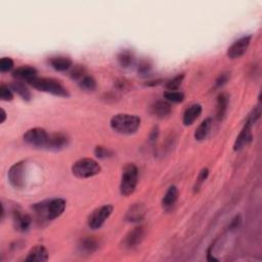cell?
Here are the masks:
<instances>
[{"label": "cell", "mask_w": 262, "mask_h": 262, "mask_svg": "<svg viewBox=\"0 0 262 262\" xmlns=\"http://www.w3.org/2000/svg\"><path fill=\"white\" fill-rule=\"evenodd\" d=\"M142 120L138 116L130 114H117L110 121V126L115 132L131 135L137 132Z\"/></svg>", "instance_id": "6da1fadb"}, {"label": "cell", "mask_w": 262, "mask_h": 262, "mask_svg": "<svg viewBox=\"0 0 262 262\" xmlns=\"http://www.w3.org/2000/svg\"><path fill=\"white\" fill-rule=\"evenodd\" d=\"M28 83H29L33 88L37 90L46 92V93H50V95L55 96V97H60V98L70 97L68 89L66 88L57 79L46 78V77H36Z\"/></svg>", "instance_id": "7a4b0ae2"}, {"label": "cell", "mask_w": 262, "mask_h": 262, "mask_svg": "<svg viewBox=\"0 0 262 262\" xmlns=\"http://www.w3.org/2000/svg\"><path fill=\"white\" fill-rule=\"evenodd\" d=\"M71 170L75 177L85 180L98 175L101 171V167L91 158H82L72 165Z\"/></svg>", "instance_id": "3957f363"}, {"label": "cell", "mask_w": 262, "mask_h": 262, "mask_svg": "<svg viewBox=\"0 0 262 262\" xmlns=\"http://www.w3.org/2000/svg\"><path fill=\"white\" fill-rule=\"evenodd\" d=\"M138 182V169L135 164L129 163L123 168L120 182V194L123 196L132 195Z\"/></svg>", "instance_id": "277c9868"}, {"label": "cell", "mask_w": 262, "mask_h": 262, "mask_svg": "<svg viewBox=\"0 0 262 262\" xmlns=\"http://www.w3.org/2000/svg\"><path fill=\"white\" fill-rule=\"evenodd\" d=\"M26 162L15 163L7 172L8 182L15 190L22 191L26 188Z\"/></svg>", "instance_id": "5b68a950"}, {"label": "cell", "mask_w": 262, "mask_h": 262, "mask_svg": "<svg viewBox=\"0 0 262 262\" xmlns=\"http://www.w3.org/2000/svg\"><path fill=\"white\" fill-rule=\"evenodd\" d=\"M49 134L48 133L44 128L41 127H35L31 128L27 131L24 134V142L33 147L37 148H43L48 147Z\"/></svg>", "instance_id": "8992f818"}, {"label": "cell", "mask_w": 262, "mask_h": 262, "mask_svg": "<svg viewBox=\"0 0 262 262\" xmlns=\"http://www.w3.org/2000/svg\"><path fill=\"white\" fill-rule=\"evenodd\" d=\"M113 210H114V207L110 204L104 205V206H101V207L96 209L89 215L88 220H87L89 229L93 230L99 229L102 226H104L105 222L109 219L112 213H113Z\"/></svg>", "instance_id": "52a82bcc"}, {"label": "cell", "mask_w": 262, "mask_h": 262, "mask_svg": "<svg viewBox=\"0 0 262 262\" xmlns=\"http://www.w3.org/2000/svg\"><path fill=\"white\" fill-rule=\"evenodd\" d=\"M251 40H252L251 35L243 36L238 40H236L228 49V52H227L228 57L230 60H236V59L243 57V55H244L246 53V51L248 50Z\"/></svg>", "instance_id": "ba28073f"}, {"label": "cell", "mask_w": 262, "mask_h": 262, "mask_svg": "<svg viewBox=\"0 0 262 262\" xmlns=\"http://www.w3.org/2000/svg\"><path fill=\"white\" fill-rule=\"evenodd\" d=\"M67 202L63 198L50 199L48 202V208H46V220L51 221L59 218L64 213Z\"/></svg>", "instance_id": "9c48e42d"}, {"label": "cell", "mask_w": 262, "mask_h": 262, "mask_svg": "<svg viewBox=\"0 0 262 262\" xmlns=\"http://www.w3.org/2000/svg\"><path fill=\"white\" fill-rule=\"evenodd\" d=\"M145 237V229L143 227H136L131 229L123 240V246L126 249H133L143 242Z\"/></svg>", "instance_id": "30bf717a"}, {"label": "cell", "mask_w": 262, "mask_h": 262, "mask_svg": "<svg viewBox=\"0 0 262 262\" xmlns=\"http://www.w3.org/2000/svg\"><path fill=\"white\" fill-rule=\"evenodd\" d=\"M253 139V133H252V126L245 124L243 127L242 131L238 137L236 138V142L233 144V151L239 152L242 151L243 148L246 147Z\"/></svg>", "instance_id": "8fae6325"}, {"label": "cell", "mask_w": 262, "mask_h": 262, "mask_svg": "<svg viewBox=\"0 0 262 262\" xmlns=\"http://www.w3.org/2000/svg\"><path fill=\"white\" fill-rule=\"evenodd\" d=\"M15 229L21 232H25L31 228L32 218L29 214H25L21 210L14 211Z\"/></svg>", "instance_id": "7c38bea8"}, {"label": "cell", "mask_w": 262, "mask_h": 262, "mask_svg": "<svg viewBox=\"0 0 262 262\" xmlns=\"http://www.w3.org/2000/svg\"><path fill=\"white\" fill-rule=\"evenodd\" d=\"M69 143L70 139L65 133H53L49 136V140L46 148L50 149V151H61V149L67 147Z\"/></svg>", "instance_id": "4fadbf2b"}, {"label": "cell", "mask_w": 262, "mask_h": 262, "mask_svg": "<svg viewBox=\"0 0 262 262\" xmlns=\"http://www.w3.org/2000/svg\"><path fill=\"white\" fill-rule=\"evenodd\" d=\"M49 258V251L46 250L44 246L37 245L33 247L29 253H28L27 257L25 258V261L27 262H45Z\"/></svg>", "instance_id": "5bb4252c"}, {"label": "cell", "mask_w": 262, "mask_h": 262, "mask_svg": "<svg viewBox=\"0 0 262 262\" xmlns=\"http://www.w3.org/2000/svg\"><path fill=\"white\" fill-rule=\"evenodd\" d=\"M13 77L17 81L29 82L37 77V70L31 66H22L13 72Z\"/></svg>", "instance_id": "9a60e30c"}, {"label": "cell", "mask_w": 262, "mask_h": 262, "mask_svg": "<svg viewBox=\"0 0 262 262\" xmlns=\"http://www.w3.org/2000/svg\"><path fill=\"white\" fill-rule=\"evenodd\" d=\"M172 107L169 101L167 100H158L152 105L151 113L157 118L164 119L171 114Z\"/></svg>", "instance_id": "2e32d148"}, {"label": "cell", "mask_w": 262, "mask_h": 262, "mask_svg": "<svg viewBox=\"0 0 262 262\" xmlns=\"http://www.w3.org/2000/svg\"><path fill=\"white\" fill-rule=\"evenodd\" d=\"M145 215H146V209L144 207V205L133 204L126 212L125 219L128 222L138 223L140 221H143V219L145 218Z\"/></svg>", "instance_id": "e0dca14e"}, {"label": "cell", "mask_w": 262, "mask_h": 262, "mask_svg": "<svg viewBox=\"0 0 262 262\" xmlns=\"http://www.w3.org/2000/svg\"><path fill=\"white\" fill-rule=\"evenodd\" d=\"M202 114V106L200 104H194L184 111L182 117V123L184 126H191L195 121Z\"/></svg>", "instance_id": "ac0fdd59"}, {"label": "cell", "mask_w": 262, "mask_h": 262, "mask_svg": "<svg viewBox=\"0 0 262 262\" xmlns=\"http://www.w3.org/2000/svg\"><path fill=\"white\" fill-rule=\"evenodd\" d=\"M49 62L50 67L58 72H66L73 67L72 60L68 57H63V55L52 57Z\"/></svg>", "instance_id": "d6986e66"}, {"label": "cell", "mask_w": 262, "mask_h": 262, "mask_svg": "<svg viewBox=\"0 0 262 262\" xmlns=\"http://www.w3.org/2000/svg\"><path fill=\"white\" fill-rule=\"evenodd\" d=\"M229 106V96L227 92H221L217 97L216 101V118L218 121H222L226 117Z\"/></svg>", "instance_id": "ffe728a7"}, {"label": "cell", "mask_w": 262, "mask_h": 262, "mask_svg": "<svg viewBox=\"0 0 262 262\" xmlns=\"http://www.w3.org/2000/svg\"><path fill=\"white\" fill-rule=\"evenodd\" d=\"M179 196H180L179 189H177L175 185H170L163 196L162 207L165 210L171 209L177 202V200H179Z\"/></svg>", "instance_id": "44dd1931"}, {"label": "cell", "mask_w": 262, "mask_h": 262, "mask_svg": "<svg viewBox=\"0 0 262 262\" xmlns=\"http://www.w3.org/2000/svg\"><path fill=\"white\" fill-rule=\"evenodd\" d=\"M98 247H99L98 241L93 237L83 238L78 245V248L81 253L86 255L95 253V252L98 249Z\"/></svg>", "instance_id": "7402d4cb"}, {"label": "cell", "mask_w": 262, "mask_h": 262, "mask_svg": "<svg viewBox=\"0 0 262 262\" xmlns=\"http://www.w3.org/2000/svg\"><path fill=\"white\" fill-rule=\"evenodd\" d=\"M212 124H213L212 118H206L203 122L198 126V128L196 129L195 134H194L195 139L196 140V142H203V140L207 138L210 130H211Z\"/></svg>", "instance_id": "603a6c76"}, {"label": "cell", "mask_w": 262, "mask_h": 262, "mask_svg": "<svg viewBox=\"0 0 262 262\" xmlns=\"http://www.w3.org/2000/svg\"><path fill=\"white\" fill-rule=\"evenodd\" d=\"M11 88L18 97H21L25 101H30L32 99V93L22 81H15L11 84Z\"/></svg>", "instance_id": "cb8c5ba5"}, {"label": "cell", "mask_w": 262, "mask_h": 262, "mask_svg": "<svg viewBox=\"0 0 262 262\" xmlns=\"http://www.w3.org/2000/svg\"><path fill=\"white\" fill-rule=\"evenodd\" d=\"M117 61L119 65L122 68H129L131 65L133 64L134 61V55L132 51L129 49H123L121 50L118 55H117Z\"/></svg>", "instance_id": "d4e9b609"}, {"label": "cell", "mask_w": 262, "mask_h": 262, "mask_svg": "<svg viewBox=\"0 0 262 262\" xmlns=\"http://www.w3.org/2000/svg\"><path fill=\"white\" fill-rule=\"evenodd\" d=\"M78 85L84 91H95L97 89L98 84L95 78L86 74L85 76L82 77L78 81Z\"/></svg>", "instance_id": "484cf974"}, {"label": "cell", "mask_w": 262, "mask_h": 262, "mask_svg": "<svg viewBox=\"0 0 262 262\" xmlns=\"http://www.w3.org/2000/svg\"><path fill=\"white\" fill-rule=\"evenodd\" d=\"M164 98L169 101V102H174V104H180V102H182L185 98L184 93L179 90H166L164 92Z\"/></svg>", "instance_id": "4316f807"}, {"label": "cell", "mask_w": 262, "mask_h": 262, "mask_svg": "<svg viewBox=\"0 0 262 262\" xmlns=\"http://www.w3.org/2000/svg\"><path fill=\"white\" fill-rule=\"evenodd\" d=\"M93 154H95L97 158L101 159V160H105V159H109L114 156V152L104 146H97L95 149H93Z\"/></svg>", "instance_id": "83f0119b"}, {"label": "cell", "mask_w": 262, "mask_h": 262, "mask_svg": "<svg viewBox=\"0 0 262 262\" xmlns=\"http://www.w3.org/2000/svg\"><path fill=\"white\" fill-rule=\"evenodd\" d=\"M184 79V74H180L175 76L174 78H172L171 80H169L166 84V88L167 90H179V88L181 86L182 81Z\"/></svg>", "instance_id": "f1b7e54d"}, {"label": "cell", "mask_w": 262, "mask_h": 262, "mask_svg": "<svg viewBox=\"0 0 262 262\" xmlns=\"http://www.w3.org/2000/svg\"><path fill=\"white\" fill-rule=\"evenodd\" d=\"M260 117H261V107L257 106L256 108L252 110L251 113L248 115L245 124H248L253 127V125L256 124V122L260 119Z\"/></svg>", "instance_id": "f546056e"}, {"label": "cell", "mask_w": 262, "mask_h": 262, "mask_svg": "<svg viewBox=\"0 0 262 262\" xmlns=\"http://www.w3.org/2000/svg\"><path fill=\"white\" fill-rule=\"evenodd\" d=\"M69 75L73 80L79 81L82 77H84L86 75V70H85V68L83 67V66H80V65L73 66Z\"/></svg>", "instance_id": "4dcf8cb0"}, {"label": "cell", "mask_w": 262, "mask_h": 262, "mask_svg": "<svg viewBox=\"0 0 262 262\" xmlns=\"http://www.w3.org/2000/svg\"><path fill=\"white\" fill-rule=\"evenodd\" d=\"M0 98L3 101H11L14 99V91L11 86L1 84L0 85Z\"/></svg>", "instance_id": "1f68e13d"}, {"label": "cell", "mask_w": 262, "mask_h": 262, "mask_svg": "<svg viewBox=\"0 0 262 262\" xmlns=\"http://www.w3.org/2000/svg\"><path fill=\"white\" fill-rule=\"evenodd\" d=\"M208 176H209V169H208V168H203V169L200 171L198 177H196V184L194 186V191L195 192H198L200 190L202 184L206 181V180L208 179Z\"/></svg>", "instance_id": "d6a6232c"}, {"label": "cell", "mask_w": 262, "mask_h": 262, "mask_svg": "<svg viewBox=\"0 0 262 262\" xmlns=\"http://www.w3.org/2000/svg\"><path fill=\"white\" fill-rule=\"evenodd\" d=\"M15 63L11 58L4 57L0 60V72L1 73H7L11 72L14 69Z\"/></svg>", "instance_id": "836d02e7"}, {"label": "cell", "mask_w": 262, "mask_h": 262, "mask_svg": "<svg viewBox=\"0 0 262 262\" xmlns=\"http://www.w3.org/2000/svg\"><path fill=\"white\" fill-rule=\"evenodd\" d=\"M152 70V64L149 63L147 60H143L140 61L138 66H137V72L138 74L143 75V76H146Z\"/></svg>", "instance_id": "e575fe53"}, {"label": "cell", "mask_w": 262, "mask_h": 262, "mask_svg": "<svg viewBox=\"0 0 262 262\" xmlns=\"http://www.w3.org/2000/svg\"><path fill=\"white\" fill-rule=\"evenodd\" d=\"M230 75L228 72H224L222 74H220L218 78L215 81V88H221L222 86L226 85V84L229 82Z\"/></svg>", "instance_id": "d590c367"}, {"label": "cell", "mask_w": 262, "mask_h": 262, "mask_svg": "<svg viewBox=\"0 0 262 262\" xmlns=\"http://www.w3.org/2000/svg\"><path fill=\"white\" fill-rule=\"evenodd\" d=\"M241 224H242V217H241V215H237V216L233 217L229 223V230H237L240 227H241Z\"/></svg>", "instance_id": "8d00e7d4"}, {"label": "cell", "mask_w": 262, "mask_h": 262, "mask_svg": "<svg viewBox=\"0 0 262 262\" xmlns=\"http://www.w3.org/2000/svg\"><path fill=\"white\" fill-rule=\"evenodd\" d=\"M116 87H117V89H119L121 91L128 90L130 88V84L125 79H120V80L116 81Z\"/></svg>", "instance_id": "74e56055"}, {"label": "cell", "mask_w": 262, "mask_h": 262, "mask_svg": "<svg viewBox=\"0 0 262 262\" xmlns=\"http://www.w3.org/2000/svg\"><path fill=\"white\" fill-rule=\"evenodd\" d=\"M159 133H160V131H159V127L158 126H155L152 131H151V133H149L148 135V139H149V143L151 144H156L157 142V139L159 137Z\"/></svg>", "instance_id": "f35d334b"}, {"label": "cell", "mask_w": 262, "mask_h": 262, "mask_svg": "<svg viewBox=\"0 0 262 262\" xmlns=\"http://www.w3.org/2000/svg\"><path fill=\"white\" fill-rule=\"evenodd\" d=\"M161 83V80H156V81H148L146 85L147 86H155V85H158V84Z\"/></svg>", "instance_id": "ab89813d"}, {"label": "cell", "mask_w": 262, "mask_h": 262, "mask_svg": "<svg viewBox=\"0 0 262 262\" xmlns=\"http://www.w3.org/2000/svg\"><path fill=\"white\" fill-rule=\"evenodd\" d=\"M5 120H6V112L3 109H1V121H0V122L4 123Z\"/></svg>", "instance_id": "60d3db41"}]
</instances>
